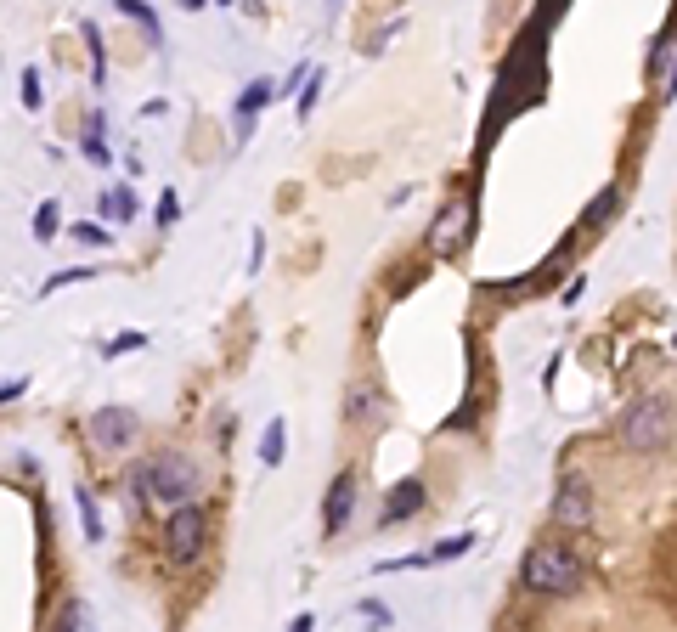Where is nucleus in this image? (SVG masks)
<instances>
[{"label":"nucleus","mask_w":677,"mask_h":632,"mask_svg":"<svg viewBox=\"0 0 677 632\" xmlns=\"http://www.w3.org/2000/svg\"><path fill=\"white\" fill-rule=\"evenodd\" d=\"M204 491V474H198V463L187 458V452H158V458L136 463L130 469V503L147 508V503H192Z\"/></svg>","instance_id":"obj_1"},{"label":"nucleus","mask_w":677,"mask_h":632,"mask_svg":"<svg viewBox=\"0 0 677 632\" xmlns=\"http://www.w3.org/2000/svg\"><path fill=\"white\" fill-rule=\"evenodd\" d=\"M582 576H587L582 559L570 548H559V542H536L520 559V587L536 593V599H570V593L582 587Z\"/></svg>","instance_id":"obj_2"},{"label":"nucleus","mask_w":677,"mask_h":632,"mask_svg":"<svg viewBox=\"0 0 677 632\" xmlns=\"http://www.w3.org/2000/svg\"><path fill=\"white\" fill-rule=\"evenodd\" d=\"M621 446L627 452H661V446H672V401L666 395H638L621 412Z\"/></svg>","instance_id":"obj_3"},{"label":"nucleus","mask_w":677,"mask_h":632,"mask_svg":"<svg viewBox=\"0 0 677 632\" xmlns=\"http://www.w3.org/2000/svg\"><path fill=\"white\" fill-rule=\"evenodd\" d=\"M204 542H209V514L204 503L192 497V503H175L170 520H164V553H170V565H198L204 559Z\"/></svg>","instance_id":"obj_4"},{"label":"nucleus","mask_w":677,"mask_h":632,"mask_svg":"<svg viewBox=\"0 0 677 632\" xmlns=\"http://www.w3.org/2000/svg\"><path fill=\"white\" fill-rule=\"evenodd\" d=\"M136 429H142V418L130 407H102V412H91L85 435H91V446H102V452H119V446L136 441Z\"/></svg>","instance_id":"obj_5"},{"label":"nucleus","mask_w":677,"mask_h":632,"mask_svg":"<svg viewBox=\"0 0 677 632\" xmlns=\"http://www.w3.org/2000/svg\"><path fill=\"white\" fill-rule=\"evenodd\" d=\"M463 237H469V204H463V198H452V204L435 215V226H429V237H424V249L435 254V260H452V254L463 249Z\"/></svg>","instance_id":"obj_6"},{"label":"nucleus","mask_w":677,"mask_h":632,"mask_svg":"<svg viewBox=\"0 0 677 632\" xmlns=\"http://www.w3.org/2000/svg\"><path fill=\"white\" fill-rule=\"evenodd\" d=\"M356 497H362V480L356 474H333V486H328V497H322V537H339L350 525V514H356Z\"/></svg>","instance_id":"obj_7"},{"label":"nucleus","mask_w":677,"mask_h":632,"mask_svg":"<svg viewBox=\"0 0 677 632\" xmlns=\"http://www.w3.org/2000/svg\"><path fill=\"white\" fill-rule=\"evenodd\" d=\"M553 520L565 525V531H587V525H593V491H587V480H565V486H559Z\"/></svg>","instance_id":"obj_8"},{"label":"nucleus","mask_w":677,"mask_h":632,"mask_svg":"<svg viewBox=\"0 0 677 632\" xmlns=\"http://www.w3.org/2000/svg\"><path fill=\"white\" fill-rule=\"evenodd\" d=\"M271 96H277V79H249V91L237 96V108H232L237 142H249V136H254V125H260V113H266Z\"/></svg>","instance_id":"obj_9"},{"label":"nucleus","mask_w":677,"mask_h":632,"mask_svg":"<svg viewBox=\"0 0 677 632\" xmlns=\"http://www.w3.org/2000/svg\"><path fill=\"white\" fill-rule=\"evenodd\" d=\"M424 503H429L424 480H401V486H395L390 497H384V508H378V531H390V525H407Z\"/></svg>","instance_id":"obj_10"},{"label":"nucleus","mask_w":677,"mask_h":632,"mask_svg":"<svg viewBox=\"0 0 677 632\" xmlns=\"http://www.w3.org/2000/svg\"><path fill=\"white\" fill-rule=\"evenodd\" d=\"M96 209H102V221H113V226H125V221H136V215H142V204H136V192H130V181L108 187Z\"/></svg>","instance_id":"obj_11"},{"label":"nucleus","mask_w":677,"mask_h":632,"mask_svg":"<svg viewBox=\"0 0 677 632\" xmlns=\"http://www.w3.org/2000/svg\"><path fill=\"white\" fill-rule=\"evenodd\" d=\"M378 412H384V407H378V390H373V384H356L350 401H345V424H373Z\"/></svg>","instance_id":"obj_12"},{"label":"nucleus","mask_w":677,"mask_h":632,"mask_svg":"<svg viewBox=\"0 0 677 632\" xmlns=\"http://www.w3.org/2000/svg\"><path fill=\"white\" fill-rule=\"evenodd\" d=\"M283 452H288V424H283V418H271L266 435H260V463H266V469H277V463H283Z\"/></svg>","instance_id":"obj_13"},{"label":"nucleus","mask_w":677,"mask_h":632,"mask_svg":"<svg viewBox=\"0 0 677 632\" xmlns=\"http://www.w3.org/2000/svg\"><path fill=\"white\" fill-rule=\"evenodd\" d=\"M85 158H91V164H102V170H108L113 164V153H108V142H102V113H91V119H85Z\"/></svg>","instance_id":"obj_14"},{"label":"nucleus","mask_w":677,"mask_h":632,"mask_svg":"<svg viewBox=\"0 0 677 632\" xmlns=\"http://www.w3.org/2000/svg\"><path fill=\"white\" fill-rule=\"evenodd\" d=\"M57 232H63V204H57V198H46V204L34 209V237H40V243H51Z\"/></svg>","instance_id":"obj_15"},{"label":"nucleus","mask_w":677,"mask_h":632,"mask_svg":"<svg viewBox=\"0 0 677 632\" xmlns=\"http://www.w3.org/2000/svg\"><path fill=\"white\" fill-rule=\"evenodd\" d=\"M322 85H328V74H322V68H311V79L300 85V119H311V113H316V102H322Z\"/></svg>","instance_id":"obj_16"},{"label":"nucleus","mask_w":677,"mask_h":632,"mask_svg":"<svg viewBox=\"0 0 677 632\" xmlns=\"http://www.w3.org/2000/svg\"><path fill=\"white\" fill-rule=\"evenodd\" d=\"M74 503H79V525H85V537H102V520H96V497L91 491H74Z\"/></svg>","instance_id":"obj_17"},{"label":"nucleus","mask_w":677,"mask_h":632,"mask_svg":"<svg viewBox=\"0 0 677 632\" xmlns=\"http://www.w3.org/2000/svg\"><path fill=\"white\" fill-rule=\"evenodd\" d=\"M113 6H119L125 17H136V23H142V29L158 40V12H153V6H142V0H113Z\"/></svg>","instance_id":"obj_18"},{"label":"nucleus","mask_w":677,"mask_h":632,"mask_svg":"<svg viewBox=\"0 0 677 632\" xmlns=\"http://www.w3.org/2000/svg\"><path fill=\"white\" fill-rule=\"evenodd\" d=\"M68 237H79L85 249H108V243H113V232H108V226H85V221H79V226H68Z\"/></svg>","instance_id":"obj_19"},{"label":"nucleus","mask_w":677,"mask_h":632,"mask_svg":"<svg viewBox=\"0 0 677 632\" xmlns=\"http://www.w3.org/2000/svg\"><path fill=\"white\" fill-rule=\"evenodd\" d=\"M175 221H181V198H175V192L164 187V192H158V232H170Z\"/></svg>","instance_id":"obj_20"},{"label":"nucleus","mask_w":677,"mask_h":632,"mask_svg":"<svg viewBox=\"0 0 677 632\" xmlns=\"http://www.w3.org/2000/svg\"><path fill=\"white\" fill-rule=\"evenodd\" d=\"M474 548V531H463V537H446V542H435V565H441V559H457V553H469Z\"/></svg>","instance_id":"obj_21"},{"label":"nucleus","mask_w":677,"mask_h":632,"mask_svg":"<svg viewBox=\"0 0 677 632\" xmlns=\"http://www.w3.org/2000/svg\"><path fill=\"white\" fill-rule=\"evenodd\" d=\"M85 40H91V79L102 85V79H108V51H102V40H96L91 23H85Z\"/></svg>","instance_id":"obj_22"},{"label":"nucleus","mask_w":677,"mask_h":632,"mask_svg":"<svg viewBox=\"0 0 677 632\" xmlns=\"http://www.w3.org/2000/svg\"><path fill=\"white\" fill-rule=\"evenodd\" d=\"M17 96H23V108H40V74H34V68H23V79H17Z\"/></svg>","instance_id":"obj_23"},{"label":"nucleus","mask_w":677,"mask_h":632,"mask_svg":"<svg viewBox=\"0 0 677 632\" xmlns=\"http://www.w3.org/2000/svg\"><path fill=\"white\" fill-rule=\"evenodd\" d=\"M85 277H96L91 266H74V271H51L46 277V294H57V288H68V283H85Z\"/></svg>","instance_id":"obj_24"},{"label":"nucleus","mask_w":677,"mask_h":632,"mask_svg":"<svg viewBox=\"0 0 677 632\" xmlns=\"http://www.w3.org/2000/svg\"><path fill=\"white\" fill-rule=\"evenodd\" d=\"M125 350H147V333H119V339H108V356H125Z\"/></svg>","instance_id":"obj_25"},{"label":"nucleus","mask_w":677,"mask_h":632,"mask_svg":"<svg viewBox=\"0 0 677 632\" xmlns=\"http://www.w3.org/2000/svg\"><path fill=\"white\" fill-rule=\"evenodd\" d=\"M362 616H367V621H384V627H390V621H395V610H390L384 599H362Z\"/></svg>","instance_id":"obj_26"},{"label":"nucleus","mask_w":677,"mask_h":632,"mask_svg":"<svg viewBox=\"0 0 677 632\" xmlns=\"http://www.w3.org/2000/svg\"><path fill=\"white\" fill-rule=\"evenodd\" d=\"M209 0H181V12H204Z\"/></svg>","instance_id":"obj_27"},{"label":"nucleus","mask_w":677,"mask_h":632,"mask_svg":"<svg viewBox=\"0 0 677 632\" xmlns=\"http://www.w3.org/2000/svg\"><path fill=\"white\" fill-rule=\"evenodd\" d=\"M328 6H339V0H328Z\"/></svg>","instance_id":"obj_28"},{"label":"nucleus","mask_w":677,"mask_h":632,"mask_svg":"<svg viewBox=\"0 0 677 632\" xmlns=\"http://www.w3.org/2000/svg\"><path fill=\"white\" fill-rule=\"evenodd\" d=\"M672 350H677V339H672Z\"/></svg>","instance_id":"obj_29"}]
</instances>
